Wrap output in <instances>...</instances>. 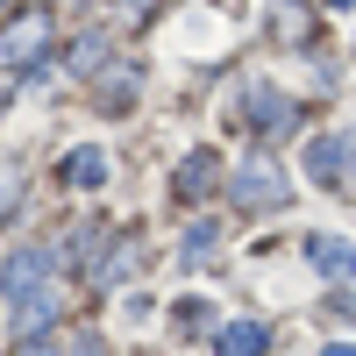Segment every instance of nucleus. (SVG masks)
Returning <instances> with one entry per match:
<instances>
[{
	"label": "nucleus",
	"instance_id": "obj_1",
	"mask_svg": "<svg viewBox=\"0 0 356 356\" xmlns=\"http://www.w3.org/2000/svg\"><path fill=\"white\" fill-rule=\"evenodd\" d=\"M300 164H307L314 186H349L356 178V136H314Z\"/></svg>",
	"mask_w": 356,
	"mask_h": 356
},
{
	"label": "nucleus",
	"instance_id": "obj_2",
	"mask_svg": "<svg viewBox=\"0 0 356 356\" xmlns=\"http://www.w3.org/2000/svg\"><path fill=\"white\" fill-rule=\"evenodd\" d=\"M235 200L250 207H264V214H271V207H285V178H278V164H264V157H250L243 171H235Z\"/></svg>",
	"mask_w": 356,
	"mask_h": 356
},
{
	"label": "nucleus",
	"instance_id": "obj_3",
	"mask_svg": "<svg viewBox=\"0 0 356 356\" xmlns=\"http://www.w3.org/2000/svg\"><path fill=\"white\" fill-rule=\"evenodd\" d=\"M307 264L328 278H356V243H342V235H307Z\"/></svg>",
	"mask_w": 356,
	"mask_h": 356
},
{
	"label": "nucleus",
	"instance_id": "obj_4",
	"mask_svg": "<svg viewBox=\"0 0 356 356\" xmlns=\"http://www.w3.org/2000/svg\"><path fill=\"white\" fill-rule=\"evenodd\" d=\"M43 278H50V250H15V257H8V300L43 292Z\"/></svg>",
	"mask_w": 356,
	"mask_h": 356
},
{
	"label": "nucleus",
	"instance_id": "obj_5",
	"mask_svg": "<svg viewBox=\"0 0 356 356\" xmlns=\"http://www.w3.org/2000/svg\"><path fill=\"white\" fill-rule=\"evenodd\" d=\"M250 114H257L250 129H264V136H292V100L271 93V86H264V93H250Z\"/></svg>",
	"mask_w": 356,
	"mask_h": 356
},
{
	"label": "nucleus",
	"instance_id": "obj_6",
	"mask_svg": "<svg viewBox=\"0 0 356 356\" xmlns=\"http://www.w3.org/2000/svg\"><path fill=\"white\" fill-rule=\"evenodd\" d=\"M264 349H271V335H264L257 321H228L221 328V356H264Z\"/></svg>",
	"mask_w": 356,
	"mask_h": 356
},
{
	"label": "nucleus",
	"instance_id": "obj_7",
	"mask_svg": "<svg viewBox=\"0 0 356 356\" xmlns=\"http://www.w3.org/2000/svg\"><path fill=\"white\" fill-rule=\"evenodd\" d=\"M214 171H221V157H214V150L186 157V164H178V193H186V200H200L207 186H214Z\"/></svg>",
	"mask_w": 356,
	"mask_h": 356
},
{
	"label": "nucleus",
	"instance_id": "obj_8",
	"mask_svg": "<svg viewBox=\"0 0 356 356\" xmlns=\"http://www.w3.org/2000/svg\"><path fill=\"white\" fill-rule=\"evenodd\" d=\"M65 186H107V150H72L65 157Z\"/></svg>",
	"mask_w": 356,
	"mask_h": 356
},
{
	"label": "nucleus",
	"instance_id": "obj_9",
	"mask_svg": "<svg viewBox=\"0 0 356 356\" xmlns=\"http://www.w3.org/2000/svg\"><path fill=\"white\" fill-rule=\"evenodd\" d=\"M36 50H43V15L29 22V29H15V36H8V57H15V65H29Z\"/></svg>",
	"mask_w": 356,
	"mask_h": 356
},
{
	"label": "nucleus",
	"instance_id": "obj_10",
	"mask_svg": "<svg viewBox=\"0 0 356 356\" xmlns=\"http://www.w3.org/2000/svg\"><path fill=\"white\" fill-rule=\"evenodd\" d=\"M214 235H221L214 221H200V228L186 235V250H178V257H186V264H207V257H214V250H221V243H214Z\"/></svg>",
	"mask_w": 356,
	"mask_h": 356
},
{
	"label": "nucleus",
	"instance_id": "obj_11",
	"mask_svg": "<svg viewBox=\"0 0 356 356\" xmlns=\"http://www.w3.org/2000/svg\"><path fill=\"white\" fill-rule=\"evenodd\" d=\"M328 314H342V321H356V292H342V300H328Z\"/></svg>",
	"mask_w": 356,
	"mask_h": 356
},
{
	"label": "nucleus",
	"instance_id": "obj_12",
	"mask_svg": "<svg viewBox=\"0 0 356 356\" xmlns=\"http://www.w3.org/2000/svg\"><path fill=\"white\" fill-rule=\"evenodd\" d=\"M321 356H356V342H328V349H321Z\"/></svg>",
	"mask_w": 356,
	"mask_h": 356
},
{
	"label": "nucleus",
	"instance_id": "obj_13",
	"mask_svg": "<svg viewBox=\"0 0 356 356\" xmlns=\"http://www.w3.org/2000/svg\"><path fill=\"white\" fill-rule=\"evenodd\" d=\"M29 356H50V349H43V342H29Z\"/></svg>",
	"mask_w": 356,
	"mask_h": 356
},
{
	"label": "nucleus",
	"instance_id": "obj_14",
	"mask_svg": "<svg viewBox=\"0 0 356 356\" xmlns=\"http://www.w3.org/2000/svg\"><path fill=\"white\" fill-rule=\"evenodd\" d=\"M0 8H8V0H0Z\"/></svg>",
	"mask_w": 356,
	"mask_h": 356
}]
</instances>
